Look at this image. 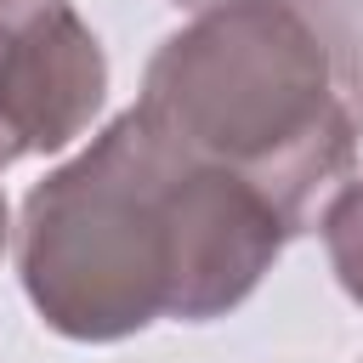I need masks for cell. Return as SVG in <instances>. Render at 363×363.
I'll use <instances>...</instances> for the list:
<instances>
[{"label": "cell", "instance_id": "cell-2", "mask_svg": "<svg viewBox=\"0 0 363 363\" xmlns=\"http://www.w3.org/2000/svg\"><path fill=\"white\" fill-rule=\"evenodd\" d=\"M136 108L199 164L250 182L289 238L352 176L363 136L289 0H233L164 34Z\"/></svg>", "mask_w": 363, "mask_h": 363}, {"label": "cell", "instance_id": "cell-8", "mask_svg": "<svg viewBox=\"0 0 363 363\" xmlns=\"http://www.w3.org/2000/svg\"><path fill=\"white\" fill-rule=\"evenodd\" d=\"M6 238H11V210H6V193H0V255H6Z\"/></svg>", "mask_w": 363, "mask_h": 363}, {"label": "cell", "instance_id": "cell-6", "mask_svg": "<svg viewBox=\"0 0 363 363\" xmlns=\"http://www.w3.org/2000/svg\"><path fill=\"white\" fill-rule=\"evenodd\" d=\"M51 6H62V0H0V40L17 34V28H28V23L45 17Z\"/></svg>", "mask_w": 363, "mask_h": 363}, {"label": "cell", "instance_id": "cell-3", "mask_svg": "<svg viewBox=\"0 0 363 363\" xmlns=\"http://www.w3.org/2000/svg\"><path fill=\"white\" fill-rule=\"evenodd\" d=\"M108 96V57L91 23L62 0L0 40V170L28 153H62L91 130Z\"/></svg>", "mask_w": 363, "mask_h": 363}, {"label": "cell", "instance_id": "cell-5", "mask_svg": "<svg viewBox=\"0 0 363 363\" xmlns=\"http://www.w3.org/2000/svg\"><path fill=\"white\" fill-rule=\"evenodd\" d=\"M318 238L329 250V267L340 278V289L363 306V176H346L329 204L318 210Z\"/></svg>", "mask_w": 363, "mask_h": 363}, {"label": "cell", "instance_id": "cell-4", "mask_svg": "<svg viewBox=\"0 0 363 363\" xmlns=\"http://www.w3.org/2000/svg\"><path fill=\"white\" fill-rule=\"evenodd\" d=\"M289 6L318 34L329 74H335V91L363 130V0H289Z\"/></svg>", "mask_w": 363, "mask_h": 363}, {"label": "cell", "instance_id": "cell-7", "mask_svg": "<svg viewBox=\"0 0 363 363\" xmlns=\"http://www.w3.org/2000/svg\"><path fill=\"white\" fill-rule=\"evenodd\" d=\"M170 6H182V11H216V6H233V0H170Z\"/></svg>", "mask_w": 363, "mask_h": 363}, {"label": "cell", "instance_id": "cell-1", "mask_svg": "<svg viewBox=\"0 0 363 363\" xmlns=\"http://www.w3.org/2000/svg\"><path fill=\"white\" fill-rule=\"evenodd\" d=\"M284 244L289 227L250 182L199 164L142 108H125L28 187L17 278L45 329L108 346L159 318H227Z\"/></svg>", "mask_w": 363, "mask_h": 363}]
</instances>
